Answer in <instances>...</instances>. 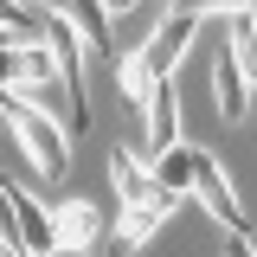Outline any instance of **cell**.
<instances>
[{
	"instance_id": "obj_1",
	"label": "cell",
	"mask_w": 257,
	"mask_h": 257,
	"mask_svg": "<svg viewBox=\"0 0 257 257\" xmlns=\"http://www.w3.org/2000/svg\"><path fill=\"white\" fill-rule=\"evenodd\" d=\"M0 109H7V122H13V135H20V148H26L32 174H39V180H64V174H71V135H64L52 116H39L20 90L0 96Z\"/></svg>"
},
{
	"instance_id": "obj_9",
	"label": "cell",
	"mask_w": 257,
	"mask_h": 257,
	"mask_svg": "<svg viewBox=\"0 0 257 257\" xmlns=\"http://www.w3.org/2000/svg\"><path fill=\"white\" fill-rule=\"evenodd\" d=\"M161 219H167V212H155V206H122V219H116V231H109V257H135L161 231Z\"/></svg>"
},
{
	"instance_id": "obj_15",
	"label": "cell",
	"mask_w": 257,
	"mask_h": 257,
	"mask_svg": "<svg viewBox=\"0 0 257 257\" xmlns=\"http://www.w3.org/2000/svg\"><path fill=\"white\" fill-rule=\"evenodd\" d=\"M225 257H257V244L251 238H225Z\"/></svg>"
},
{
	"instance_id": "obj_13",
	"label": "cell",
	"mask_w": 257,
	"mask_h": 257,
	"mask_svg": "<svg viewBox=\"0 0 257 257\" xmlns=\"http://www.w3.org/2000/svg\"><path fill=\"white\" fill-rule=\"evenodd\" d=\"M199 161H206V148H174V155H161L155 180L180 199V193H193V180H199Z\"/></svg>"
},
{
	"instance_id": "obj_10",
	"label": "cell",
	"mask_w": 257,
	"mask_h": 257,
	"mask_svg": "<svg viewBox=\"0 0 257 257\" xmlns=\"http://www.w3.org/2000/svg\"><path fill=\"white\" fill-rule=\"evenodd\" d=\"M52 219H58V244H71V251H90L96 238H103V219H96L90 199H64Z\"/></svg>"
},
{
	"instance_id": "obj_14",
	"label": "cell",
	"mask_w": 257,
	"mask_h": 257,
	"mask_svg": "<svg viewBox=\"0 0 257 257\" xmlns=\"http://www.w3.org/2000/svg\"><path fill=\"white\" fill-rule=\"evenodd\" d=\"M0 251H26V238H20V219H13V206H7V187H0Z\"/></svg>"
},
{
	"instance_id": "obj_2",
	"label": "cell",
	"mask_w": 257,
	"mask_h": 257,
	"mask_svg": "<svg viewBox=\"0 0 257 257\" xmlns=\"http://www.w3.org/2000/svg\"><path fill=\"white\" fill-rule=\"evenodd\" d=\"M193 32H199V7H167V13L155 20V32L142 39V71H148L155 84H167V77L180 71Z\"/></svg>"
},
{
	"instance_id": "obj_17",
	"label": "cell",
	"mask_w": 257,
	"mask_h": 257,
	"mask_svg": "<svg viewBox=\"0 0 257 257\" xmlns=\"http://www.w3.org/2000/svg\"><path fill=\"white\" fill-rule=\"evenodd\" d=\"M0 52H20V45H13V32H7V26H0Z\"/></svg>"
},
{
	"instance_id": "obj_11",
	"label": "cell",
	"mask_w": 257,
	"mask_h": 257,
	"mask_svg": "<svg viewBox=\"0 0 257 257\" xmlns=\"http://www.w3.org/2000/svg\"><path fill=\"white\" fill-rule=\"evenodd\" d=\"M231 58H238L251 103H257V7H231Z\"/></svg>"
},
{
	"instance_id": "obj_6",
	"label": "cell",
	"mask_w": 257,
	"mask_h": 257,
	"mask_svg": "<svg viewBox=\"0 0 257 257\" xmlns=\"http://www.w3.org/2000/svg\"><path fill=\"white\" fill-rule=\"evenodd\" d=\"M142 128H148V148H155V161L180 148V90H174V77H167V84H155Z\"/></svg>"
},
{
	"instance_id": "obj_20",
	"label": "cell",
	"mask_w": 257,
	"mask_h": 257,
	"mask_svg": "<svg viewBox=\"0 0 257 257\" xmlns=\"http://www.w3.org/2000/svg\"><path fill=\"white\" fill-rule=\"evenodd\" d=\"M251 116H257V103H251Z\"/></svg>"
},
{
	"instance_id": "obj_7",
	"label": "cell",
	"mask_w": 257,
	"mask_h": 257,
	"mask_svg": "<svg viewBox=\"0 0 257 257\" xmlns=\"http://www.w3.org/2000/svg\"><path fill=\"white\" fill-rule=\"evenodd\" d=\"M212 103H219L225 122H244V116H251V84H244V71L231 58V45H225L219 64H212Z\"/></svg>"
},
{
	"instance_id": "obj_18",
	"label": "cell",
	"mask_w": 257,
	"mask_h": 257,
	"mask_svg": "<svg viewBox=\"0 0 257 257\" xmlns=\"http://www.w3.org/2000/svg\"><path fill=\"white\" fill-rule=\"evenodd\" d=\"M7 128H13V122H7V109H0V135H7Z\"/></svg>"
},
{
	"instance_id": "obj_5",
	"label": "cell",
	"mask_w": 257,
	"mask_h": 257,
	"mask_svg": "<svg viewBox=\"0 0 257 257\" xmlns=\"http://www.w3.org/2000/svg\"><path fill=\"white\" fill-rule=\"evenodd\" d=\"M7 187V206H13V219H20V238H26V257H45V251H58V219L32 199L20 180H0Z\"/></svg>"
},
{
	"instance_id": "obj_3",
	"label": "cell",
	"mask_w": 257,
	"mask_h": 257,
	"mask_svg": "<svg viewBox=\"0 0 257 257\" xmlns=\"http://www.w3.org/2000/svg\"><path fill=\"white\" fill-rule=\"evenodd\" d=\"M193 193H199V206L212 212V219L231 231V238H251V219H244V206H238V193H231V180H225V167L212 155L199 161V180H193Z\"/></svg>"
},
{
	"instance_id": "obj_12",
	"label": "cell",
	"mask_w": 257,
	"mask_h": 257,
	"mask_svg": "<svg viewBox=\"0 0 257 257\" xmlns=\"http://www.w3.org/2000/svg\"><path fill=\"white\" fill-rule=\"evenodd\" d=\"M116 84H122V103H128V116L142 122V116H148V96H155V77L142 71V45L116 58Z\"/></svg>"
},
{
	"instance_id": "obj_4",
	"label": "cell",
	"mask_w": 257,
	"mask_h": 257,
	"mask_svg": "<svg viewBox=\"0 0 257 257\" xmlns=\"http://www.w3.org/2000/svg\"><path fill=\"white\" fill-rule=\"evenodd\" d=\"M109 180H116V193H122V206H155V212H174V206H180V199L161 187L148 167H135V155H128V148H116V155H109Z\"/></svg>"
},
{
	"instance_id": "obj_19",
	"label": "cell",
	"mask_w": 257,
	"mask_h": 257,
	"mask_svg": "<svg viewBox=\"0 0 257 257\" xmlns=\"http://www.w3.org/2000/svg\"><path fill=\"white\" fill-rule=\"evenodd\" d=\"M0 257H26V251H0Z\"/></svg>"
},
{
	"instance_id": "obj_8",
	"label": "cell",
	"mask_w": 257,
	"mask_h": 257,
	"mask_svg": "<svg viewBox=\"0 0 257 257\" xmlns=\"http://www.w3.org/2000/svg\"><path fill=\"white\" fill-rule=\"evenodd\" d=\"M64 20H71V32L90 45V52H116V7H103V0H71V7H58Z\"/></svg>"
},
{
	"instance_id": "obj_16",
	"label": "cell",
	"mask_w": 257,
	"mask_h": 257,
	"mask_svg": "<svg viewBox=\"0 0 257 257\" xmlns=\"http://www.w3.org/2000/svg\"><path fill=\"white\" fill-rule=\"evenodd\" d=\"M45 257H90V251H71V244H58V251H45Z\"/></svg>"
}]
</instances>
